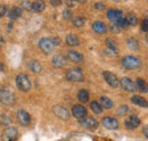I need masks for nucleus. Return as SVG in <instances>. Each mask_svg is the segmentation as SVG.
<instances>
[{"mask_svg": "<svg viewBox=\"0 0 148 141\" xmlns=\"http://www.w3.org/2000/svg\"><path fill=\"white\" fill-rule=\"evenodd\" d=\"M122 65L127 70H137L141 66V60L134 56H125L122 58Z\"/></svg>", "mask_w": 148, "mask_h": 141, "instance_id": "obj_1", "label": "nucleus"}, {"mask_svg": "<svg viewBox=\"0 0 148 141\" xmlns=\"http://www.w3.org/2000/svg\"><path fill=\"white\" fill-rule=\"evenodd\" d=\"M16 86H17V88L21 90V91H24V92H26V91H29L31 87H32V84H31V81H30V79H29V76L26 75V74H23V73H21L18 74L17 76H16Z\"/></svg>", "mask_w": 148, "mask_h": 141, "instance_id": "obj_2", "label": "nucleus"}, {"mask_svg": "<svg viewBox=\"0 0 148 141\" xmlns=\"http://www.w3.org/2000/svg\"><path fill=\"white\" fill-rule=\"evenodd\" d=\"M66 79L71 82H83L84 81V75L81 68L75 67V68H70L66 72Z\"/></svg>", "mask_w": 148, "mask_h": 141, "instance_id": "obj_3", "label": "nucleus"}, {"mask_svg": "<svg viewBox=\"0 0 148 141\" xmlns=\"http://www.w3.org/2000/svg\"><path fill=\"white\" fill-rule=\"evenodd\" d=\"M0 103L5 105H13L15 103V96L7 89H0Z\"/></svg>", "mask_w": 148, "mask_h": 141, "instance_id": "obj_4", "label": "nucleus"}, {"mask_svg": "<svg viewBox=\"0 0 148 141\" xmlns=\"http://www.w3.org/2000/svg\"><path fill=\"white\" fill-rule=\"evenodd\" d=\"M18 137V132L15 127L9 126L6 127L1 134V140L2 141H15Z\"/></svg>", "mask_w": 148, "mask_h": 141, "instance_id": "obj_5", "label": "nucleus"}, {"mask_svg": "<svg viewBox=\"0 0 148 141\" xmlns=\"http://www.w3.org/2000/svg\"><path fill=\"white\" fill-rule=\"evenodd\" d=\"M39 47H40V49L42 51H45L46 53H49L55 49L56 46L54 44L51 38H42L39 41Z\"/></svg>", "mask_w": 148, "mask_h": 141, "instance_id": "obj_6", "label": "nucleus"}, {"mask_svg": "<svg viewBox=\"0 0 148 141\" xmlns=\"http://www.w3.org/2000/svg\"><path fill=\"white\" fill-rule=\"evenodd\" d=\"M53 112H54V114H55L56 116H57L58 118H60V120L66 121V120L70 118V112H69V109H67L66 107H64V106L55 105L53 107Z\"/></svg>", "mask_w": 148, "mask_h": 141, "instance_id": "obj_7", "label": "nucleus"}, {"mask_svg": "<svg viewBox=\"0 0 148 141\" xmlns=\"http://www.w3.org/2000/svg\"><path fill=\"white\" fill-rule=\"evenodd\" d=\"M103 76H104V79H105V81L107 82L108 86H111L112 88H119L120 80L117 79V76L115 74H113L112 72H108V70H105L103 73Z\"/></svg>", "mask_w": 148, "mask_h": 141, "instance_id": "obj_8", "label": "nucleus"}, {"mask_svg": "<svg viewBox=\"0 0 148 141\" xmlns=\"http://www.w3.org/2000/svg\"><path fill=\"white\" fill-rule=\"evenodd\" d=\"M79 124L81 126L86 127V129H89V130H95L98 126V122L93 117H88V116H86L83 118H80L79 120Z\"/></svg>", "mask_w": 148, "mask_h": 141, "instance_id": "obj_9", "label": "nucleus"}, {"mask_svg": "<svg viewBox=\"0 0 148 141\" xmlns=\"http://www.w3.org/2000/svg\"><path fill=\"white\" fill-rule=\"evenodd\" d=\"M139 124H140V118L136 114H132V115H130L129 117H128V120L124 122V126L127 129H129V130H134V129H137L139 126Z\"/></svg>", "mask_w": 148, "mask_h": 141, "instance_id": "obj_10", "label": "nucleus"}, {"mask_svg": "<svg viewBox=\"0 0 148 141\" xmlns=\"http://www.w3.org/2000/svg\"><path fill=\"white\" fill-rule=\"evenodd\" d=\"M120 86L127 92H134V90L137 89L136 84L130 80L129 77H122L120 80Z\"/></svg>", "mask_w": 148, "mask_h": 141, "instance_id": "obj_11", "label": "nucleus"}, {"mask_svg": "<svg viewBox=\"0 0 148 141\" xmlns=\"http://www.w3.org/2000/svg\"><path fill=\"white\" fill-rule=\"evenodd\" d=\"M16 116H17V121L22 125H24V126H27L30 124V122H31L30 114L26 110H24V109H19L18 112H17V115Z\"/></svg>", "mask_w": 148, "mask_h": 141, "instance_id": "obj_12", "label": "nucleus"}, {"mask_svg": "<svg viewBox=\"0 0 148 141\" xmlns=\"http://www.w3.org/2000/svg\"><path fill=\"white\" fill-rule=\"evenodd\" d=\"M87 114H88V110H87V108H86L84 106L75 105V106H73V108H72V115H73L74 117L79 118V120L86 117Z\"/></svg>", "mask_w": 148, "mask_h": 141, "instance_id": "obj_13", "label": "nucleus"}, {"mask_svg": "<svg viewBox=\"0 0 148 141\" xmlns=\"http://www.w3.org/2000/svg\"><path fill=\"white\" fill-rule=\"evenodd\" d=\"M101 124L104 127L108 129V130H116L119 127V122L116 118L113 117H104L101 120Z\"/></svg>", "mask_w": 148, "mask_h": 141, "instance_id": "obj_14", "label": "nucleus"}, {"mask_svg": "<svg viewBox=\"0 0 148 141\" xmlns=\"http://www.w3.org/2000/svg\"><path fill=\"white\" fill-rule=\"evenodd\" d=\"M122 15H123L122 12L119 10V9H110V10H107V17H108V19H111L112 22H114V23H116L119 19H121V18L123 17Z\"/></svg>", "mask_w": 148, "mask_h": 141, "instance_id": "obj_15", "label": "nucleus"}, {"mask_svg": "<svg viewBox=\"0 0 148 141\" xmlns=\"http://www.w3.org/2000/svg\"><path fill=\"white\" fill-rule=\"evenodd\" d=\"M51 63H53V65H54L55 67L60 68V67L65 66V64H66V58H65L63 55H55V56L53 57V59H51Z\"/></svg>", "mask_w": 148, "mask_h": 141, "instance_id": "obj_16", "label": "nucleus"}, {"mask_svg": "<svg viewBox=\"0 0 148 141\" xmlns=\"http://www.w3.org/2000/svg\"><path fill=\"white\" fill-rule=\"evenodd\" d=\"M67 59L73 63H81V62H83V56L75 50H70L67 53Z\"/></svg>", "mask_w": 148, "mask_h": 141, "instance_id": "obj_17", "label": "nucleus"}, {"mask_svg": "<svg viewBox=\"0 0 148 141\" xmlns=\"http://www.w3.org/2000/svg\"><path fill=\"white\" fill-rule=\"evenodd\" d=\"M92 30L96 33H98V34H104V33H106V31H107V26H106L103 22L97 21V22H93Z\"/></svg>", "mask_w": 148, "mask_h": 141, "instance_id": "obj_18", "label": "nucleus"}, {"mask_svg": "<svg viewBox=\"0 0 148 141\" xmlns=\"http://www.w3.org/2000/svg\"><path fill=\"white\" fill-rule=\"evenodd\" d=\"M131 103L134 104V105L139 106V107H144V108H147L148 107V101L144 97H140V96H133L131 98Z\"/></svg>", "mask_w": 148, "mask_h": 141, "instance_id": "obj_19", "label": "nucleus"}, {"mask_svg": "<svg viewBox=\"0 0 148 141\" xmlns=\"http://www.w3.org/2000/svg\"><path fill=\"white\" fill-rule=\"evenodd\" d=\"M29 70H31L32 73H40L41 70H42V66H41V64L37 62V60H31L30 63H29Z\"/></svg>", "mask_w": 148, "mask_h": 141, "instance_id": "obj_20", "label": "nucleus"}, {"mask_svg": "<svg viewBox=\"0 0 148 141\" xmlns=\"http://www.w3.org/2000/svg\"><path fill=\"white\" fill-rule=\"evenodd\" d=\"M66 43L71 47H75V46H79L80 40L75 34H69L66 36Z\"/></svg>", "mask_w": 148, "mask_h": 141, "instance_id": "obj_21", "label": "nucleus"}, {"mask_svg": "<svg viewBox=\"0 0 148 141\" xmlns=\"http://www.w3.org/2000/svg\"><path fill=\"white\" fill-rule=\"evenodd\" d=\"M77 99L81 101V103H88L89 101V92L84 89L80 90L77 92Z\"/></svg>", "mask_w": 148, "mask_h": 141, "instance_id": "obj_22", "label": "nucleus"}, {"mask_svg": "<svg viewBox=\"0 0 148 141\" xmlns=\"http://www.w3.org/2000/svg\"><path fill=\"white\" fill-rule=\"evenodd\" d=\"M22 16V8L21 7H13L9 12V17L12 19H17Z\"/></svg>", "mask_w": 148, "mask_h": 141, "instance_id": "obj_23", "label": "nucleus"}, {"mask_svg": "<svg viewBox=\"0 0 148 141\" xmlns=\"http://www.w3.org/2000/svg\"><path fill=\"white\" fill-rule=\"evenodd\" d=\"M45 8H46V5H45V2H43L42 0H37L36 2L32 3V10H33V12L40 13V12H42Z\"/></svg>", "mask_w": 148, "mask_h": 141, "instance_id": "obj_24", "label": "nucleus"}, {"mask_svg": "<svg viewBox=\"0 0 148 141\" xmlns=\"http://www.w3.org/2000/svg\"><path fill=\"white\" fill-rule=\"evenodd\" d=\"M100 105L103 106V108L111 109L112 107H113V101H112L108 97L103 96V97H100Z\"/></svg>", "mask_w": 148, "mask_h": 141, "instance_id": "obj_25", "label": "nucleus"}, {"mask_svg": "<svg viewBox=\"0 0 148 141\" xmlns=\"http://www.w3.org/2000/svg\"><path fill=\"white\" fill-rule=\"evenodd\" d=\"M106 46L108 48V51H112L114 55H117V47H116V42L112 39H107L106 40Z\"/></svg>", "mask_w": 148, "mask_h": 141, "instance_id": "obj_26", "label": "nucleus"}, {"mask_svg": "<svg viewBox=\"0 0 148 141\" xmlns=\"http://www.w3.org/2000/svg\"><path fill=\"white\" fill-rule=\"evenodd\" d=\"M136 87L137 89H139L141 92H148V84L143 80V79H138L137 80V83H136Z\"/></svg>", "mask_w": 148, "mask_h": 141, "instance_id": "obj_27", "label": "nucleus"}, {"mask_svg": "<svg viewBox=\"0 0 148 141\" xmlns=\"http://www.w3.org/2000/svg\"><path fill=\"white\" fill-rule=\"evenodd\" d=\"M90 108L95 114H101L103 113V106L100 105V103H98V101H91Z\"/></svg>", "mask_w": 148, "mask_h": 141, "instance_id": "obj_28", "label": "nucleus"}, {"mask_svg": "<svg viewBox=\"0 0 148 141\" xmlns=\"http://www.w3.org/2000/svg\"><path fill=\"white\" fill-rule=\"evenodd\" d=\"M125 21H127V23H128L129 26H134V25H137L138 18H137V16H136L134 14L130 13V14H128V15L125 16Z\"/></svg>", "mask_w": 148, "mask_h": 141, "instance_id": "obj_29", "label": "nucleus"}, {"mask_svg": "<svg viewBox=\"0 0 148 141\" xmlns=\"http://www.w3.org/2000/svg\"><path fill=\"white\" fill-rule=\"evenodd\" d=\"M127 44H128V47H129L131 50H134V51H137V50L139 49V44H138L137 40H134L133 38H130V39H128V41H127Z\"/></svg>", "mask_w": 148, "mask_h": 141, "instance_id": "obj_30", "label": "nucleus"}, {"mask_svg": "<svg viewBox=\"0 0 148 141\" xmlns=\"http://www.w3.org/2000/svg\"><path fill=\"white\" fill-rule=\"evenodd\" d=\"M73 25L74 26H76V27H81V26H83V24H84V18L83 17H74L73 18Z\"/></svg>", "mask_w": 148, "mask_h": 141, "instance_id": "obj_31", "label": "nucleus"}, {"mask_svg": "<svg viewBox=\"0 0 148 141\" xmlns=\"http://www.w3.org/2000/svg\"><path fill=\"white\" fill-rule=\"evenodd\" d=\"M21 6H22V8L26 9V10H32V2H30V1H27V0L22 1V2H21Z\"/></svg>", "mask_w": 148, "mask_h": 141, "instance_id": "obj_32", "label": "nucleus"}, {"mask_svg": "<svg viewBox=\"0 0 148 141\" xmlns=\"http://www.w3.org/2000/svg\"><path fill=\"white\" fill-rule=\"evenodd\" d=\"M127 112H128V106L122 105L119 109H117V112H116V113H117V115H119V116H124Z\"/></svg>", "mask_w": 148, "mask_h": 141, "instance_id": "obj_33", "label": "nucleus"}, {"mask_svg": "<svg viewBox=\"0 0 148 141\" xmlns=\"http://www.w3.org/2000/svg\"><path fill=\"white\" fill-rule=\"evenodd\" d=\"M110 29H111V31L113 32V33H116V34H117V33H120V31H121V27H120L116 23H114V22L111 24Z\"/></svg>", "mask_w": 148, "mask_h": 141, "instance_id": "obj_34", "label": "nucleus"}, {"mask_svg": "<svg viewBox=\"0 0 148 141\" xmlns=\"http://www.w3.org/2000/svg\"><path fill=\"white\" fill-rule=\"evenodd\" d=\"M116 24L122 29V27H128L129 25H128V23H127V21H125V18H121V19H119L117 22H116Z\"/></svg>", "mask_w": 148, "mask_h": 141, "instance_id": "obj_35", "label": "nucleus"}, {"mask_svg": "<svg viewBox=\"0 0 148 141\" xmlns=\"http://www.w3.org/2000/svg\"><path fill=\"white\" fill-rule=\"evenodd\" d=\"M141 30L144 32H148V18L143 19V22H141Z\"/></svg>", "mask_w": 148, "mask_h": 141, "instance_id": "obj_36", "label": "nucleus"}, {"mask_svg": "<svg viewBox=\"0 0 148 141\" xmlns=\"http://www.w3.org/2000/svg\"><path fill=\"white\" fill-rule=\"evenodd\" d=\"M71 17H72V12H71L70 9H65V10L63 12V18L70 19Z\"/></svg>", "mask_w": 148, "mask_h": 141, "instance_id": "obj_37", "label": "nucleus"}, {"mask_svg": "<svg viewBox=\"0 0 148 141\" xmlns=\"http://www.w3.org/2000/svg\"><path fill=\"white\" fill-rule=\"evenodd\" d=\"M6 12H7L6 6H0V17H2L6 14Z\"/></svg>", "mask_w": 148, "mask_h": 141, "instance_id": "obj_38", "label": "nucleus"}, {"mask_svg": "<svg viewBox=\"0 0 148 141\" xmlns=\"http://www.w3.org/2000/svg\"><path fill=\"white\" fill-rule=\"evenodd\" d=\"M50 3L54 6V7H57L62 3V0H50Z\"/></svg>", "mask_w": 148, "mask_h": 141, "instance_id": "obj_39", "label": "nucleus"}, {"mask_svg": "<svg viewBox=\"0 0 148 141\" xmlns=\"http://www.w3.org/2000/svg\"><path fill=\"white\" fill-rule=\"evenodd\" d=\"M143 133H144V136L148 139V125L144 126V129H143Z\"/></svg>", "mask_w": 148, "mask_h": 141, "instance_id": "obj_40", "label": "nucleus"}, {"mask_svg": "<svg viewBox=\"0 0 148 141\" xmlns=\"http://www.w3.org/2000/svg\"><path fill=\"white\" fill-rule=\"evenodd\" d=\"M51 40H53V42H54V44H55V46H58V44H59V42H60V40H59L58 38H51Z\"/></svg>", "mask_w": 148, "mask_h": 141, "instance_id": "obj_41", "label": "nucleus"}, {"mask_svg": "<svg viewBox=\"0 0 148 141\" xmlns=\"http://www.w3.org/2000/svg\"><path fill=\"white\" fill-rule=\"evenodd\" d=\"M95 8L96 9H104V5L103 3H96L95 5Z\"/></svg>", "mask_w": 148, "mask_h": 141, "instance_id": "obj_42", "label": "nucleus"}, {"mask_svg": "<svg viewBox=\"0 0 148 141\" xmlns=\"http://www.w3.org/2000/svg\"><path fill=\"white\" fill-rule=\"evenodd\" d=\"M74 2H79V3H84L87 2V0H73Z\"/></svg>", "mask_w": 148, "mask_h": 141, "instance_id": "obj_43", "label": "nucleus"}, {"mask_svg": "<svg viewBox=\"0 0 148 141\" xmlns=\"http://www.w3.org/2000/svg\"><path fill=\"white\" fill-rule=\"evenodd\" d=\"M5 70V66H3V64L0 62V70Z\"/></svg>", "mask_w": 148, "mask_h": 141, "instance_id": "obj_44", "label": "nucleus"}]
</instances>
